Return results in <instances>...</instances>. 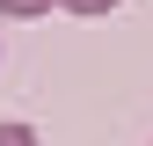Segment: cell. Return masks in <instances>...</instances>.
<instances>
[{
  "instance_id": "7a4b0ae2",
  "label": "cell",
  "mask_w": 153,
  "mask_h": 146,
  "mask_svg": "<svg viewBox=\"0 0 153 146\" xmlns=\"http://www.w3.org/2000/svg\"><path fill=\"white\" fill-rule=\"evenodd\" d=\"M0 146H36V132H29L22 117H0Z\"/></svg>"
},
{
  "instance_id": "6da1fadb",
  "label": "cell",
  "mask_w": 153,
  "mask_h": 146,
  "mask_svg": "<svg viewBox=\"0 0 153 146\" xmlns=\"http://www.w3.org/2000/svg\"><path fill=\"white\" fill-rule=\"evenodd\" d=\"M51 7H59V0H0L7 22H36V15H51Z\"/></svg>"
},
{
  "instance_id": "3957f363",
  "label": "cell",
  "mask_w": 153,
  "mask_h": 146,
  "mask_svg": "<svg viewBox=\"0 0 153 146\" xmlns=\"http://www.w3.org/2000/svg\"><path fill=\"white\" fill-rule=\"evenodd\" d=\"M59 7H66V15H109L117 0H59Z\"/></svg>"
}]
</instances>
